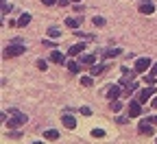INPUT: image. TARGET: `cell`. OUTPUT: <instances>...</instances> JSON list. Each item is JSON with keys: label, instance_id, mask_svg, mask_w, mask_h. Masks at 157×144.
I'll return each instance as SVG.
<instances>
[{"label": "cell", "instance_id": "52a82bcc", "mask_svg": "<svg viewBox=\"0 0 157 144\" xmlns=\"http://www.w3.org/2000/svg\"><path fill=\"white\" fill-rule=\"evenodd\" d=\"M122 94V88H120V83H116V85H111L109 90H107V96H109V100H118V96Z\"/></svg>", "mask_w": 157, "mask_h": 144}, {"label": "cell", "instance_id": "d6a6232c", "mask_svg": "<svg viewBox=\"0 0 157 144\" xmlns=\"http://www.w3.org/2000/svg\"><path fill=\"white\" fill-rule=\"evenodd\" d=\"M148 120L153 122V125H157V116H148Z\"/></svg>", "mask_w": 157, "mask_h": 144}, {"label": "cell", "instance_id": "4fadbf2b", "mask_svg": "<svg viewBox=\"0 0 157 144\" xmlns=\"http://www.w3.org/2000/svg\"><path fill=\"white\" fill-rule=\"evenodd\" d=\"M78 61L85 64V66H94V64H96V57H94V55H81V59H78Z\"/></svg>", "mask_w": 157, "mask_h": 144}, {"label": "cell", "instance_id": "d4e9b609", "mask_svg": "<svg viewBox=\"0 0 157 144\" xmlns=\"http://www.w3.org/2000/svg\"><path fill=\"white\" fill-rule=\"evenodd\" d=\"M37 68H39V70H46V68H48V64H46L44 59H39V61H37Z\"/></svg>", "mask_w": 157, "mask_h": 144}, {"label": "cell", "instance_id": "f546056e", "mask_svg": "<svg viewBox=\"0 0 157 144\" xmlns=\"http://www.w3.org/2000/svg\"><path fill=\"white\" fill-rule=\"evenodd\" d=\"M68 2L70 0H57V5H61V7H68Z\"/></svg>", "mask_w": 157, "mask_h": 144}, {"label": "cell", "instance_id": "7c38bea8", "mask_svg": "<svg viewBox=\"0 0 157 144\" xmlns=\"http://www.w3.org/2000/svg\"><path fill=\"white\" fill-rule=\"evenodd\" d=\"M81 20H83L81 15H78V18H68V20H66V26H68V29H76L78 24H81Z\"/></svg>", "mask_w": 157, "mask_h": 144}, {"label": "cell", "instance_id": "3957f363", "mask_svg": "<svg viewBox=\"0 0 157 144\" xmlns=\"http://www.w3.org/2000/svg\"><path fill=\"white\" fill-rule=\"evenodd\" d=\"M151 66H153V61H151L148 57H142V59H137V61H135V72H137V74H144Z\"/></svg>", "mask_w": 157, "mask_h": 144}, {"label": "cell", "instance_id": "7402d4cb", "mask_svg": "<svg viewBox=\"0 0 157 144\" xmlns=\"http://www.w3.org/2000/svg\"><path fill=\"white\" fill-rule=\"evenodd\" d=\"M155 81H157V76H153V74H146V76H144V83H146V85H153Z\"/></svg>", "mask_w": 157, "mask_h": 144}, {"label": "cell", "instance_id": "2e32d148", "mask_svg": "<svg viewBox=\"0 0 157 144\" xmlns=\"http://www.w3.org/2000/svg\"><path fill=\"white\" fill-rule=\"evenodd\" d=\"M29 22H31V13H22L20 20H17V26H26Z\"/></svg>", "mask_w": 157, "mask_h": 144}, {"label": "cell", "instance_id": "e575fe53", "mask_svg": "<svg viewBox=\"0 0 157 144\" xmlns=\"http://www.w3.org/2000/svg\"><path fill=\"white\" fill-rule=\"evenodd\" d=\"M74 2H81V0H74Z\"/></svg>", "mask_w": 157, "mask_h": 144}, {"label": "cell", "instance_id": "7a4b0ae2", "mask_svg": "<svg viewBox=\"0 0 157 144\" xmlns=\"http://www.w3.org/2000/svg\"><path fill=\"white\" fill-rule=\"evenodd\" d=\"M26 50V46L22 44V42H13V44H9L7 48H5V53H2V57H17V55H22Z\"/></svg>", "mask_w": 157, "mask_h": 144}, {"label": "cell", "instance_id": "1f68e13d", "mask_svg": "<svg viewBox=\"0 0 157 144\" xmlns=\"http://www.w3.org/2000/svg\"><path fill=\"white\" fill-rule=\"evenodd\" d=\"M151 105H153V107L157 109V96H153V100H151Z\"/></svg>", "mask_w": 157, "mask_h": 144}, {"label": "cell", "instance_id": "9a60e30c", "mask_svg": "<svg viewBox=\"0 0 157 144\" xmlns=\"http://www.w3.org/2000/svg\"><path fill=\"white\" fill-rule=\"evenodd\" d=\"M44 138H46V140H52V142H55V140L59 138V131H57V129H48V131H44Z\"/></svg>", "mask_w": 157, "mask_h": 144}, {"label": "cell", "instance_id": "277c9868", "mask_svg": "<svg viewBox=\"0 0 157 144\" xmlns=\"http://www.w3.org/2000/svg\"><path fill=\"white\" fill-rule=\"evenodd\" d=\"M127 111L131 118H137V116H142V103L140 100H131L129 105H127Z\"/></svg>", "mask_w": 157, "mask_h": 144}, {"label": "cell", "instance_id": "30bf717a", "mask_svg": "<svg viewBox=\"0 0 157 144\" xmlns=\"http://www.w3.org/2000/svg\"><path fill=\"white\" fill-rule=\"evenodd\" d=\"M105 68H107L105 64H94V66L90 68V74H92V76H98V74H103V72H105Z\"/></svg>", "mask_w": 157, "mask_h": 144}, {"label": "cell", "instance_id": "4dcf8cb0", "mask_svg": "<svg viewBox=\"0 0 157 144\" xmlns=\"http://www.w3.org/2000/svg\"><path fill=\"white\" fill-rule=\"evenodd\" d=\"M9 138H13V140H17V138H20V133H17V131H11V133H9Z\"/></svg>", "mask_w": 157, "mask_h": 144}, {"label": "cell", "instance_id": "6da1fadb", "mask_svg": "<svg viewBox=\"0 0 157 144\" xmlns=\"http://www.w3.org/2000/svg\"><path fill=\"white\" fill-rule=\"evenodd\" d=\"M9 116H11V118L7 120V122H9V129H17V127L26 125V120H29V118H26V114L17 111V109H11V111H9Z\"/></svg>", "mask_w": 157, "mask_h": 144}, {"label": "cell", "instance_id": "8992f818", "mask_svg": "<svg viewBox=\"0 0 157 144\" xmlns=\"http://www.w3.org/2000/svg\"><path fill=\"white\" fill-rule=\"evenodd\" d=\"M155 96V88L153 85H148V88H144L140 94H137V100H140V103H146L148 98H153Z\"/></svg>", "mask_w": 157, "mask_h": 144}, {"label": "cell", "instance_id": "ffe728a7", "mask_svg": "<svg viewBox=\"0 0 157 144\" xmlns=\"http://www.w3.org/2000/svg\"><path fill=\"white\" fill-rule=\"evenodd\" d=\"M68 70H70L72 74H76L78 70H81V68H78V64H76V61H70V64H68Z\"/></svg>", "mask_w": 157, "mask_h": 144}, {"label": "cell", "instance_id": "f1b7e54d", "mask_svg": "<svg viewBox=\"0 0 157 144\" xmlns=\"http://www.w3.org/2000/svg\"><path fill=\"white\" fill-rule=\"evenodd\" d=\"M151 74H153V76H157V61H155L153 68H151Z\"/></svg>", "mask_w": 157, "mask_h": 144}, {"label": "cell", "instance_id": "836d02e7", "mask_svg": "<svg viewBox=\"0 0 157 144\" xmlns=\"http://www.w3.org/2000/svg\"><path fill=\"white\" fill-rule=\"evenodd\" d=\"M33 144H44V142H33Z\"/></svg>", "mask_w": 157, "mask_h": 144}, {"label": "cell", "instance_id": "ba28073f", "mask_svg": "<svg viewBox=\"0 0 157 144\" xmlns=\"http://www.w3.org/2000/svg\"><path fill=\"white\" fill-rule=\"evenodd\" d=\"M155 11V5L151 2V0H144V2L140 5V13H144V15H151Z\"/></svg>", "mask_w": 157, "mask_h": 144}, {"label": "cell", "instance_id": "9c48e42d", "mask_svg": "<svg viewBox=\"0 0 157 144\" xmlns=\"http://www.w3.org/2000/svg\"><path fill=\"white\" fill-rule=\"evenodd\" d=\"M50 61H52V64H63V61H66V55L59 53V50H52V53H50Z\"/></svg>", "mask_w": 157, "mask_h": 144}, {"label": "cell", "instance_id": "44dd1931", "mask_svg": "<svg viewBox=\"0 0 157 144\" xmlns=\"http://www.w3.org/2000/svg\"><path fill=\"white\" fill-rule=\"evenodd\" d=\"M48 37L50 39H57V37H61V33H59V29H50L48 31Z\"/></svg>", "mask_w": 157, "mask_h": 144}, {"label": "cell", "instance_id": "cb8c5ba5", "mask_svg": "<svg viewBox=\"0 0 157 144\" xmlns=\"http://www.w3.org/2000/svg\"><path fill=\"white\" fill-rule=\"evenodd\" d=\"M92 135H94V138H103V135H105V131H103V129H94V131H92Z\"/></svg>", "mask_w": 157, "mask_h": 144}, {"label": "cell", "instance_id": "4316f807", "mask_svg": "<svg viewBox=\"0 0 157 144\" xmlns=\"http://www.w3.org/2000/svg\"><path fill=\"white\" fill-rule=\"evenodd\" d=\"M81 114H83V116H90L92 109H90V107H81Z\"/></svg>", "mask_w": 157, "mask_h": 144}, {"label": "cell", "instance_id": "83f0119b", "mask_svg": "<svg viewBox=\"0 0 157 144\" xmlns=\"http://www.w3.org/2000/svg\"><path fill=\"white\" fill-rule=\"evenodd\" d=\"M42 2H44L46 7H52V5H57V0H42Z\"/></svg>", "mask_w": 157, "mask_h": 144}, {"label": "cell", "instance_id": "d590c367", "mask_svg": "<svg viewBox=\"0 0 157 144\" xmlns=\"http://www.w3.org/2000/svg\"><path fill=\"white\" fill-rule=\"evenodd\" d=\"M2 2H7V0H2Z\"/></svg>", "mask_w": 157, "mask_h": 144}, {"label": "cell", "instance_id": "e0dca14e", "mask_svg": "<svg viewBox=\"0 0 157 144\" xmlns=\"http://www.w3.org/2000/svg\"><path fill=\"white\" fill-rule=\"evenodd\" d=\"M122 50L120 48H111V50H105V59H111V57H120Z\"/></svg>", "mask_w": 157, "mask_h": 144}, {"label": "cell", "instance_id": "5b68a950", "mask_svg": "<svg viewBox=\"0 0 157 144\" xmlns=\"http://www.w3.org/2000/svg\"><path fill=\"white\" fill-rule=\"evenodd\" d=\"M137 131H140V133H144V135H153V122L146 118V120H140V125H137Z\"/></svg>", "mask_w": 157, "mask_h": 144}, {"label": "cell", "instance_id": "ac0fdd59", "mask_svg": "<svg viewBox=\"0 0 157 144\" xmlns=\"http://www.w3.org/2000/svg\"><path fill=\"white\" fill-rule=\"evenodd\" d=\"M109 109L118 114V111H120V109H122V103H118V100H111V103H109Z\"/></svg>", "mask_w": 157, "mask_h": 144}, {"label": "cell", "instance_id": "d6986e66", "mask_svg": "<svg viewBox=\"0 0 157 144\" xmlns=\"http://www.w3.org/2000/svg\"><path fill=\"white\" fill-rule=\"evenodd\" d=\"M94 83V79H92V74L90 76H81V85H85V88H90Z\"/></svg>", "mask_w": 157, "mask_h": 144}, {"label": "cell", "instance_id": "5bb4252c", "mask_svg": "<svg viewBox=\"0 0 157 144\" xmlns=\"http://www.w3.org/2000/svg\"><path fill=\"white\" fill-rule=\"evenodd\" d=\"M83 50H85V44H74V46H72V48H70L68 53H70L72 57H76V55H81Z\"/></svg>", "mask_w": 157, "mask_h": 144}, {"label": "cell", "instance_id": "484cf974", "mask_svg": "<svg viewBox=\"0 0 157 144\" xmlns=\"http://www.w3.org/2000/svg\"><path fill=\"white\" fill-rule=\"evenodd\" d=\"M11 11V5H7V2H2V15H7Z\"/></svg>", "mask_w": 157, "mask_h": 144}, {"label": "cell", "instance_id": "8fae6325", "mask_svg": "<svg viewBox=\"0 0 157 144\" xmlns=\"http://www.w3.org/2000/svg\"><path fill=\"white\" fill-rule=\"evenodd\" d=\"M61 122H63V127H66V129H74V127H76V120H74L72 116H63Z\"/></svg>", "mask_w": 157, "mask_h": 144}, {"label": "cell", "instance_id": "603a6c76", "mask_svg": "<svg viewBox=\"0 0 157 144\" xmlns=\"http://www.w3.org/2000/svg\"><path fill=\"white\" fill-rule=\"evenodd\" d=\"M92 22H94V26H105V18L98 15V18H94V20H92Z\"/></svg>", "mask_w": 157, "mask_h": 144}]
</instances>
